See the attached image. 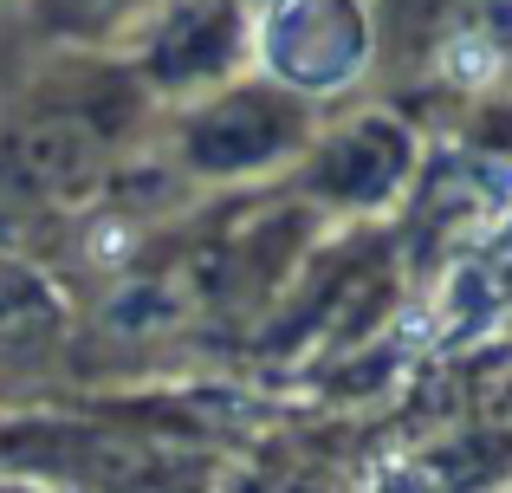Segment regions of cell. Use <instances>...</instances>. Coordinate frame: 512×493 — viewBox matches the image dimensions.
<instances>
[{
    "label": "cell",
    "mask_w": 512,
    "mask_h": 493,
    "mask_svg": "<svg viewBox=\"0 0 512 493\" xmlns=\"http://www.w3.org/2000/svg\"><path fill=\"white\" fill-rule=\"evenodd\" d=\"M441 65H448V78H461V85H487L493 72H500V46L480 33H461L448 52H441Z\"/></svg>",
    "instance_id": "cell-1"
},
{
    "label": "cell",
    "mask_w": 512,
    "mask_h": 493,
    "mask_svg": "<svg viewBox=\"0 0 512 493\" xmlns=\"http://www.w3.org/2000/svg\"><path fill=\"white\" fill-rule=\"evenodd\" d=\"M124 247H130V234H124V228H117V221H111V228L98 234V247H91V253H98V260H117V253H124Z\"/></svg>",
    "instance_id": "cell-2"
}]
</instances>
